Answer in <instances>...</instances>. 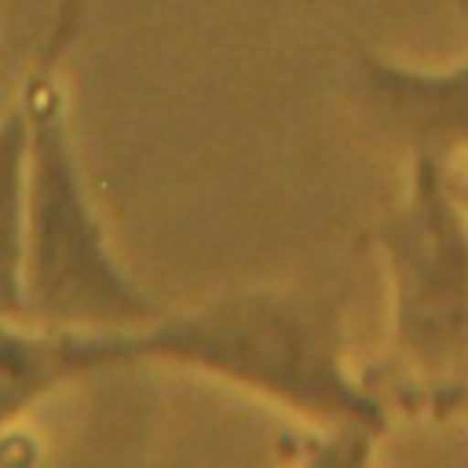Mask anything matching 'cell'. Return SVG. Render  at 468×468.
<instances>
[{"mask_svg": "<svg viewBox=\"0 0 468 468\" xmlns=\"http://www.w3.org/2000/svg\"><path fill=\"white\" fill-rule=\"evenodd\" d=\"M102 373L176 366L241 388L300 420L347 435H380L388 406L347 366L336 314L289 289H238L132 329H99Z\"/></svg>", "mask_w": 468, "mask_h": 468, "instance_id": "cell-1", "label": "cell"}, {"mask_svg": "<svg viewBox=\"0 0 468 468\" xmlns=\"http://www.w3.org/2000/svg\"><path fill=\"white\" fill-rule=\"evenodd\" d=\"M73 29V4H66L18 95L26 110V318L73 329H132L161 307L113 256L80 172L62 84Z\"/></svg>", "mask_w": 468, "mask_h": 468, "instance_id": "cell-2", "label": "cell"}, {"mask_svg": "<svg viewBox=\"0 0 468 468\" xmlns=\"http://www.w3.org/2000/svg\"><path fill=\"white\" fill-rule=\"evenodd\" d=\"M373 245L395 358L424 384L450 380L468 355V212L446 165L410 157L406 194L373 227Z\"/></svg>", "mask_w": 468, "mask_h": 468, "instance_id": "cell-3", "label": "cell"}, {"mask_svg": "<svg viewBox=\"0 0 468 468\" xmlns=\"http://www.w3.org/2000/svg\"><path fill=\"white\" fill-rule=\"evenodd\" d=\"M358 73L373 113L410 157H431L446 168L468 157V58L446 69H424L369 51Z\"/></svg>", "mask_w": 468, "mask_h": 468, "instance_id": "cell-4", "label": "cell"}, {"mask_svg": "<svg viewBox=\"0 0 468 468\" xmlns=\"http://www.w3.org/2000/svg\"><path fill=\"white\" fill-rule=\"evenodd\" d=\"M99 377L95 329L0 318V435L55 391Z\"/></svg>", "mask_w": 468, "mask_h": 468, "instance_id": "cell-5", "label": "cell"}, {"mask_svg": "<svg viewBox=\"0 0 468 468\" xmlns=\"http://www.w3.org/2000/svg\"><path fill=\"white\" fill-rule=\"evenodd\" d=\"M0 318H26V110L0 117Z\"/></svg>", "mask_w": 468, "mask_h": 468, "instance_id": "cell-6", "label": "cell"}, {"mask_svg": "<svg viewBox=\"0 0 468 468\" xmlns=\"http://www.w3.org/2000/svg\"><path fill=\"white\" fill-rule=\"evenodd\" d=\"M450 179H453V190H457V197H461V205L468 212V157L450 168Z\"/></svg>", "mask_w": 468, "mask_h": 468, "instance_id": "cell-7", "label": "cell"}]
</instances>
